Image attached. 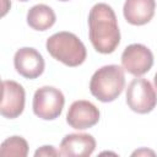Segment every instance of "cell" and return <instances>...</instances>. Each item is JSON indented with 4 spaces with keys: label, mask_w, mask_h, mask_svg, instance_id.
Segmentation results:
<instances>
[{
    "label": "cell",
    "mask_w": 157,
    "mask_h": 157,
    "mask_svg": "<svg viewBox=\"0 0 157 157\" xmlns=\"http://www.w3.org/2000/svg\"><path fill=\"white\" fill-rule=\"evenodd\" d=\"M88 36L101 54L113 53L120 43V31L114 10L104 2L96 4L88 13Z\"/></svg>",
    "instance_id": "6da1fadb"
},
{
    "label": "cell",
    "mask_w": 157,
    "mask_h": 157,
    "mask_svg": "<svg viewBox=\"0 0 157 157\" xmlns=\"http://www.w3.org/2000/svg\"><path fill=\"white\" fill-rule=\"evenodd\" d=\"M48 53L66 66L76 67L86 60L87 52L78 37L71 32H58L47 39Z\"/></svg>",
    "instance_id": "7a4b0ae2"
},
{
    "label": "cell",
    "mask_w": 157,
    "mask_h": 157,
    "mask_svg": "<svg viewBox=\"0 0 157 157\" xmlns=\"http://www.w3.org/2000/svg\"><path fill=\"white\" fill-rule=\"evenodd\" d=\"M125 86L123 66L105 65L99 67L91 77L90 91L98 101L108 103L115 101Z\"/></svg>",
    "instance_id": "3957f363"
},
{
    "label": "cell",
    "mask_w": 157,
    "mask_h": 157,
    "mask_svg": "<svg viewBox=\"0 0 157 157\" xmlns=\"http://www.w3.org/2000/svg\"><path fill=\"white\" fill-rule=\"evenodd\" d=\"M65 104L63 92L53 86H43L34 92L33 113L44 120H54L60 117Z\"/></svg>",
    "instance_id": "277c9868"
},
{
    "label": "cell",
    "mask_w": 157,
    "mask_h": 157,
    "mask_svg": "<svg viewBox=\"0 0 157 157\" xmlns=\"http://www.w3.org/2000/svg\"><path fill=\"white\" fill-rule=\"evenodd\" d=\"M126 104L139 114H146L153 110L157 104V93L146 78H134L126 88Z\"/></svg>",
    "instance_id": "5b68a950"
},
{
    "label": "cell",
    "mask_w": 157,
    "mask_h": 157,
    "mask_svg": "<svg viewBox=\"0 0 157 157\" xmlns=\"http://www.w3.org/2000/svg\"><path fill=\"white\" fill-rule=\"evenodd\" d=\"M153 65V54L144 44L128 45L121 54V66L129 74L139 77L150 71Z\"/></svg>",
    "instance_id": "8992f818"
},
{
    "label": "cell",
    "mask_w": 157,
    "mask_h": 157,
    "mask_svg": "<svg viewBox=\"0 0 157 157\" xmlns=\"http://www.w3.org/2000/svg\"><path fill=\"white\" fill-rule=\"evenodd\" d=\"M25 90L18 82L12 80L2 81V97L0 104L1 115L7 119L20 117L25 108Z\"/></svg>",
    "instance_id": "52a82bcc"
},
{
    "label": "cell",
    "mask_w": 157,
    "mask_h": 157,
    "mask_svg": "<svg viewBox=\"0 0 157 157\" xmlns=\"http://www.w3.org/2000/svg\"><path fill=\"white\" fill-rule=\"evenodd\" d=\"M13 66L16 71L26 78H37L44 71V59L34 48H20L13 56Z\"/></svg>",
    "instance_id": "ba28073f"
},
{
    "label": "cell",
    "mask_w": 157,
    "mask_h": 157,
    "mask_svg": "<svg viewBox=\"0 0 157 157\" xmlns=\"http://www.w3.org/2000/svg\"><path fill=\"white\" fill-rule=\"evenodd\" d=\"M99 120L98 108L90 101H75L66 114L67 124L76 130H85L94 126Z\"/></svg>",
    "instance_id": "9c48e42d"
},
{
    "label": "cell",
    "mask_w": 157,
    "mask_h": 157,
    "mask_svg": "<svg viewBox=\"0 0 157 157\" xmlns=\"http://www.w3.org/2000/svg\"><path fill=\"white\" fill-rule=\"evenodd\" d=\"M96 148V140L90 134H69L60 142V153L67 157H87Z\"/></svg>",
    "instance_id": "30bf717a"
},
{
    "label": "cell",
    "mask_w": 157,
    "mask_h": 157,
    "mask_svg": "<svg viewBox=\"0 0 157 157\" xmlns=\"http://www.w3.org/2000/svg\"><path fill=\"white\" fill-rule=\"evenodd\" d=\"M156 9L155 0H125L123 13L125 20L134 26H142L148 23Z\"/></svg>",
    "instance_id": "8fae6325"
},
{
    "label": "cell",
    "mask_w": 157,
    "mask_h": 157,
    "mask_svg": "<svg viewBox=\"0 0 157 157\" xmlns=\"http://www.w3.org/2000/svg\"><path fill=\"white\" fill-rule=\"evenodd\" d=\"M56 16L52 7L44 4L32 6L27 12V23L36 31H47L55 23Z\"/></svg>",
    "instance_id": "7c38bea8"
},
{
    "label": "cell",
    "mask_w": 157,
    "mask_h": 157,
    "mask_svg": "<svg viewBox=\"0 0 157 157\" xmlns=\"http://www.w3.org/2000/svg\"><path fill=\"white\" fill-rule=\"evenodd\" d=\"M28 153V144L21 136H11L2 141L0 147L1 156H18L26 157Z\"/></svg>",
    "instance_id": "4fadbf2b"
},
{
    "label": "cell",
    "mask_w": 157,
    "mask_h": 157,
    "mask_svg": "<svg viewBox=\"0 0 157 157\" xmlns=\"http://www.w3.org/2000/svg\"><path fill=\"white\" fill-rule=\"evenodd\" d=\"M59 155H61L60 151L55 150V147H53V146H42L40 148H38L34 152L36 157H39V156H59Z\"/></svg>",
    "instance_id": "5bb4252c"
},
{
    "label": "cell",
    "mask_w": 157,
    "mask_h": 157,
    "mask_svg": "<svg viewBox=\"0 0 157 157\" xmlns=\"http://www.w3.org/2000/svg\"><path fill=\"white\" fill-rule=\"evenodd\" d=\"M148 155V153H151V155H155L152 151H148V150H140V151H135L134 153H132V156H135V155Z\"/></svg>",
    "instance_id": "9a60e30c"
},
{
    "label": "cell",
    "mask_w": 157,
    "mask_h": 157,
    "mask_svg": "<svg viewBox=\"0 0 157 157\" xmlns=\"http://www.w3.org/2000/svg\"><path fill=\"white\" fill-rule=\"evenodd\" d=\"M153 81H155V87L157 88V72H156V75H155V78H153Z\"/></svg>",
    "instance_id": "2e32d148"
},
{
    "label": "cell",
    "mask_w": 157,
    "mask_h": 157,
    "mask_svg": "<svg viewBox=\"0 0 157 157\" xmlns=\"http://www.w3.org/2000/svg\"><path fill=\"white\" fill-rule=\"evenodd\" d=\"M18 1H22V2H26V1H28V0H18Z\"/></svg>",
    "instance_id": "e0dca14e"
},
{
    "label": "cell",
    "mask_w": 157,
    "mask_h": 157,
    "mask_svg": "<svg viewBox=\"0 0 157 157\" xmlns=\"http://www.w3.org/2000/svg\"><path fill=\"white\" fill-rule=\"evenodd\" d=\"M59 1H69V0H59Z\"/></svg>",
    "instance_id": "ac0fdd59"
}]
</instances>
